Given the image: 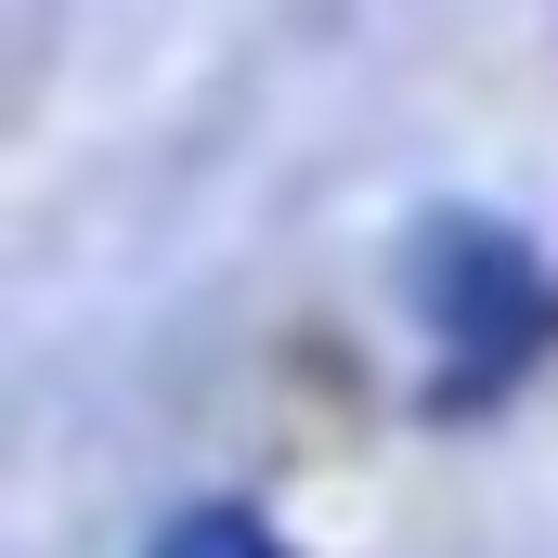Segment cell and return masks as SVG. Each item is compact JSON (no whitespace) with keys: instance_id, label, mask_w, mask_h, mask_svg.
<instances>
[{"instance_id":"obj_1","label":"cell","mask_w":558,"mask_h":558,"mask_svg":"<svg viewBox=\"0 0 558 558\" xmlns=\"http://www.w3.org/2000/svg\"><path fill=\"white\" fill-rule=\"evenodd\" d=\"M428 312H441V338L468 351V364H454V403H481L494 377H520V364H533V325H546L533 247H520V234L454 221V234L428 247Z\"/></svg>"},{"instance_id":"obj_2","label":"cell","mask_w":558,"mask_h":558,"mask_svg":"<svg viewBox=\"0 0 558 558\" xmlns=\"http://www.w3.org/2000/svg\"><path fill=\"white\" fill-rule=\"evenodd\" d=\"M156 558H274V533H260L247 507H208V520H182Z\"/></svg>"}]
</instances>
